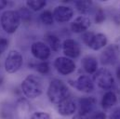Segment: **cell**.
Wrapping results in <instances>:
<instances>
[{
  "label": "cell",
  "mask_w": 120,
  "mask_h": 119,
  "mask_svg": "<svg viewBox=\"0 0 120 119\" xmlns=\"http://www.w3.org/2000/svg\"><path fill=\"white\" fill-rule=\"evenodd\" d=\"M62 51L64 55L69 59H75L81 53L80 45L74 39L68 38L64 40L62 44Z\"/></svg>",
  "instance_id": "52a82bcc"
},
{
  "label": "cell",
  "mask_w": 120,
  "mask_h": 119,
  "mask_svg": "<svg viewBox=\"0 0 120 119\" xmlns=\"http://www.w3.org/2000/svg\"><path fill=\"white\" fill-rule=\"evenodd\" d=\"M81 65L88 74H95L98 70V61L92 56L84 57L81 61Z\"/></svg>",
  "instance_id": "2e32d148"
},
{
  "label": "cell",
  "mask_w": 120,
  "mask_h": 119,
  "mask_svg": "<svg viewBox=\"0 0 120 119\" xmlns=\"http://www.w3.org/2000/svg\"><path fill=\"white\" fill-rule=\"evenodd\" d=\"M109 119H120V107L116 109L109 116Z\"/></svg>",
  "instance_id": "83f0119b"
},
{
  "label": "cell",
  "mask_w": 120,
  "mask_h": 119,
  "mask_svg": "<svg viewBox=\"0 0 120 119\" xmlns=\"http://www.w3.org/2000/svg\"><path fill=\"white\" fill-rule=\"evenodd\" d=\"M47 95L50 102L59 104L62 100L69 96V91L63 81L60 79H53L49 85Z\"/></svg>",
  "instance_id": "7a4b0ae2"
},
{
  "label": "cell",
  "mask_w": 120,
  "mask_h": 119,
  "mask_svg": "<svg viewBox=\"0 0 120 119\" xmlns=\"http://www.w3.org/2000/svg\"><path fill=\"white\" fill-rule=\"evenodd\" d=\"M45 39L47 41L48 47L50 49H52L53 51L60 50V47H61V44H60V38L58 36H56L55 34H52V33H48V34H46Z\"/></svg>",
  "instance_id": "ac0fdd59"
},
{
  "label": "cell",
  "mask_w": 120,
  "mask_h": 119,
  "mask_svg": "<svg viewBox=\"0 0 120 119\" xmlns=\"http://www.w3.org/2000/svg\"><path fill=\"white\" fill-rule=\"evenodd\" d=\"M54 67L59 74L62 75H67L75 72V63L74 62V60L67 57H59L54 61Z\"/></svg>",
  "instance_id": "8992f818"
},
{
  "label": "cell",
  "mask_w": 120,
  "mask_h": 119,
  "mask_svg": "<svg viewBox=\"0 0 120 119\" xmlns=\"http://www.w3.org/2000/svg\"><path fill=\"white\" fill-rule=\"evenodd\" d=\"M73 119H90V117H89V115H85V114L78 112L73 116Z\"/></svg>",
  "instance_id": "f1b7e54d"
},
{
  "label": "cell",
  "mask_w": 120,
  "mask_h": 119,
  "mask_svg": "<svg viewBox=\"0 0 120 119\" xmlns=\"http://www.w3.org/2000/svg\"><path fill=\"white\" fill-rule=\"evenodd\" d=\"M94 34H95L94 33L90 32V31H87V32L83 33V34H82V40H83V42L87 46H89V44L90 43V41H91V39H92V37H93Z\"/></svg>",
  "instance_id": "cb8c5ba5"
},
{
  "label": "cell",
  "mask_w": 120,
  "mask_h": 119,
  "mask_svg": "<svg viewBox=\"0 0 120 119\" xmlns=\"http://www.w3.org/2000/svg\"><path fill=\"white\" fill-rule=\"evenodd\" d=\"M76 104L75 101L70 97H66L58 104V113L62 116H69L75 113Z\"/></svg>",
  "instance_id": "8fae6325"
},
{
  "label": "cell",
  "mask_w": 120,
  "mask_h": 119,
  "mask_svg": "<svg viewBox=\"0 0 120 119\" xmlns=\"http://www.w3.org/2000/svg\"><path fill=\"white\" fill-rule=\"evenodd\" d=\"M107 45V37L103 33H97L94 34L90 43L89 44V48L93 50H99L102 48H104Z\"/></svg>",
  "instance_id": "9a60e30c"
},
{
  "label": "cell",
  "mask_w": 120,
  "mask_h": 119,
  "mask_svg": "<svg viewBox=\"0 0 120 119\" xmlns=\"http://www.w3.org/2000/svg\"><path fill=\"white\" fill-rule=\"evenodd\" d=\"M116 18H117V20H118V22H120V7H119L118 12H117V14H116Z\"/></svg>",
  "instance_id": "d6a6232c"
},
{
  "label": "cell",
  "mask_w": 120,
  "mask_h": 119,
  "mask_svg": "<svg viewBox=\"0 0 120 119\" xmlns=\"http://www.w3.org/2000/svg\"><path fill=\"white\" fill-rule=\"evenodd\" d=\"M21 16L18 11L6 10L2 13L0 22L3 30L8 33H14L21 24Z\"/></svg>",
  "instance_id": "3957f363"
},
{
  "label": "cell",
  "mask_w": 120,
  "mask_h": 119,
  "mask_svg": "<svg viewBox=\"0 0 120 119\" xmlns=\"http://www.w3.org/2000/svg\"><path fill=\"white\" fill-rule=\"evenodd\" d=\"M7 5H8V2L7 1H4V0L0 1V9H3Z\"/></svg>",
  "instance_id": "4dcf8cb0"
},
{
  "label": "cell",
  "mask_w": 120,
  "mask_h": 119,
  "mask_svg": "<svg viewBox=\"0 0 120 119\" xmlns=\"http://www.w3.org/2000/svg\"><path fill=\"white\" fill-rule=\"evenodd\" d=\"M47 2L45 0H29L26 2V6L28 9L33 11H39L43 7H45Z\"/></svg>",
  "instance_id": "d6986e66"
},
{
  "label": "cell",
  "mask_w": 120,
  "mask_h": 119,
  "mask_svg": "<svg viewBox=\"0 0 120 119\" xmlns=\"http://www.w3.org/2000/svg\"><path fill=\"white\" fill-rule=\"evenodd\" d=\"M23 63V57L18 50H11L8 52L5 60V70L8 74L18 72Z\"/></svg>",
  "instance_id": "277c9868"
},
{
  "label": "cell",
  "mask_w": 120,
  "mask_h": 119,
  "mask_svg": "<svg viewBox=\"0 0 120 119\" xmlns=\"http://www.w3.org/2000/svg\"><path fill=\"white\" fill-rule=\"evenodd\" d=\"M90 119H106V115L102 112H97L94 115H92Z\"/></svg>",
  "instance_id": "4316f807"
},
{
  "label": "cell",
  "mask_w": 120,
  "mask_h": 119,
  "mask_svg": "<svg viewBox=\"0 0 120 119\" xmlns=\"http://www.w3.org/2000/svg\"><path fill=\"white\" fill-rule=\"evenodd\" d=\"M75 7L77 8V10L82 13V14H86L90 11V9L92 7V2L88 1V0H84V1H76L75 2Z\"/></svg>",
  "instance_id": "ffe728a7"
},
{
  "label": "cell",
  "mask_w": 120,
  "mask_h": 119,
  "mask_svg": "<svg viewBox=\"0 0 120 119\" xmlns=\"http://www.w3.org/2000/svg\"><path fill=\"white\" fill-rule=\"evenodd\" d=\"M22 90L28 99L38 98L43 93V81L34 74H28L22 83Z\"/></svg>",
  "instance_id": "6da1fadb"
},
{
  "label": "cell",
  "mask_w": 120,
  "mask_h": 119,
  "mask_svg": "<svg viewBox=\"0 0 120 119\" xmlns=\"http://www.w3.org/2000/svg\"><path fill=\"white\" fill-rule=\"evenodd\" d=\"M30 119H50V116L45 112H35L31 115Z\"/></svg>",
  "instance_id": "603a6c76"
},
{
  "label": "cell",
  "mask_w": 120,
  "mask_h": 119,
  "mask_svg": "<svg viewBox=\"0 0 120 119\" xmlns=\"http://www.w3.org/2000/svg\"><path fill=\"white\" fill-rule=\"evenodd\" d=\"M117 101V97L116 95L112 92V91H108L106 92L101 100V106L104 109H109L112 106H114Z\"/></svg>",
  "instance_id": "e0dca14e"
},
{
  "label": "cell",
  "mask_w": 120,
  "mask_h": 119,
  "mask_svg": "<svg viewBox=\"0 0 120 119\" xmlns=\"http://www.w3.org/2000/svg\"><path fill=\"white\" fill-rule=\"evenodd\" d=\"M105 20V15L104 12L102 11V9H99L96 13V17H95V22L97 23H101L103 21Z\"/></svg>",
  "instance_id": "484cf974"
},
{
  "label": "cell",
  "mask_w": 120,
  "mask_h": 119,
  "mask_svg": "<svg viewBox=\"0 0 120 119\" xmlns=\"http://www.w3.org/2000/svg\"><path fill=\"white\" fill-rule=\"evenodd\" d=\"M35 70L39 74H48L49 71V65L47 61H42L35 65Z\"/></svg>",
  "instance_id": "7402d4cb"
},
{
  "label": "cell",
  "mask_w": 120,
  "mask_h": 119,
  "mask_svg": "<svg viewBox=\"0 0 120 119\" xmlns=\"http://www.w3.org/2000/svg\"><path fill=\"white\" fill-rule=\"evenodd\" d=\"M40 20L41 22L46 24V25H51L54 22V18H53V14L51 11L49 10H45L41 13L40 15Z\"/></svg>",
  "instance_id": "44dd1931"
},
{
  "label": "cell",
  "mask_w": 120,
  "mask_h": 119,
  "mask_svg": "<svg viewBox=\"0 0 120 119\" xmlns=\"http://www.w3.org/2000/svg\"><path fill=\"white\" fill-rule=\"evenodd\" d=\"M71 85L80 92L90 93L94 90V83L88 75H80L75 81H70Z\"/></svg>",
  "instance_id": "ba28073f"
},
{
  "label": "cell",
  "mask_w": 120,
  "mask_h": 119,
  "mask_svg": "<svg viewBox=\"0 0 120 119\" xmlns=\"http://www.w3.org/2000/svg\"><path fill=\"white\" fill-rule=\"evenodd\" d=\"M114 46H115L116 51H117V52H120V36L119 37H117V39L116 40V43H115Z\"/></svg>",
  "instance_id": "f546056e"
},
{
  "label": "cell",
  "mask_w": 120,
  "mask_h": 119,
  "mask_svg": "<svg viewBox=\"0 0 120 119\" xmlns=\"http://www.w3.org/2000/svg\"><path fill=\"white\" fill-rule=\"evenodd\" d=\"M78 103H79V113L89 115L93 110L96 104V100L93 97L82 98V99H79Z\"/></svg>",
  "instance_id": "5bb4252c"
},
{
  "label": "cell",
  "mask_w": 120,
  "mask_h": 119,
  "mask_svg": "<svg viewBox=\"0 0 120 119\" xmlns=\"http://www.w3.org/2000/svg\"><path fill=\"white\" fill-rule=\"evenodd\" d=\"M90 20L86 16H79L77 17L72 23H71V29L74 33H85L90 27Z\"/></svg>",
  "instance_id": "7c38bea8"
},
{
  "label": "cell",
  "mask_w": 120,
  "mask_h": 119,
  "mask_svg": "<svg viewBox=\"0 0 120 119\" xmlns=\"http://www.w3.org/2000/svg\"><path fill=\"white\" fill-rule=\"evenodd\" d=\"M117 51L115 46L107 47L101 54V61L102 64H113L117 59Z\"/></svg>",
  "instance_id": "4fadbf2b"
},
{
  "label": "cell",
  "mask_w": 120,
  "mask_h": 119,
  "mask_svg": "<svg viewBox=\"0 0 120 119\" xmlns=\"http://www.w3.org/2000/svg\"><path fill=\"white\" fill-rule=\"evenodd\" d=\"M116 76H117V78L120 80V67L117 69V71H116Z\"/></svg>",
  "instance_id": "1f68e13d"
},
{
  "label": "cell",
  "mask_w": 120,
  "mask_h": 119,
  "mask_svg": "<svg viewBox=\"0 0 120 119\" xmlns=\"http://www.w3.org/2000/svg\"><path fill=\"white\" fill-rule=\"evenodd\" d=\"M53 18L56 22L63 23L69 22L74 15V11L71 7L66 6H58L53 10Z\"/></svg>",
  "instance_id": "9c48e42d"
},
{
  "label": "cell",
  "mask_w": 120,
  "mask_h": 119,
  "mask_svg": "<svg viewBox=\"0 0 120 119\" xmlns=\"http://www.w3.org/2000/svg\"><path fill=\"white\" fill-rule=\"evenodd\" d=\"M31 52L35 59L46 60L50 56V48L43 42H35L31 47Z\"/></svg>",
  "instance_id": "30bf717a"
},
{
  "label": "cell",
  "mask_w": 120,
  "mask_h": 119,
  "mask_svg": "<svg viewBox=\"0 0 120 119\" xmlns=\"http://www.w3.org/2000/svg\"><path fill=\"white\" fill-rule=\"evenodd\" d=\"M93 80L99 88L102 89H110L115 83L112 74L105 68H101L97 70V72L94 74Z\"/></svg>",
  "instance_id": "5b68a950"
},
{
  "label": "cell",
  "mask_w": 120,
  "mask_h": 119,
  "mask_svg": "<svg viewBox=\"0 0 120 119\" xmlns=\"http://www.w3.org/2000/svg\"><path fill=\"white\" fill-rule=\"evenodd\" d=\"M8 47V40L6 38H0V56L7 50Z\"/></svg>",
  "instance_id": "d4e9b609"
}]
</instances>
